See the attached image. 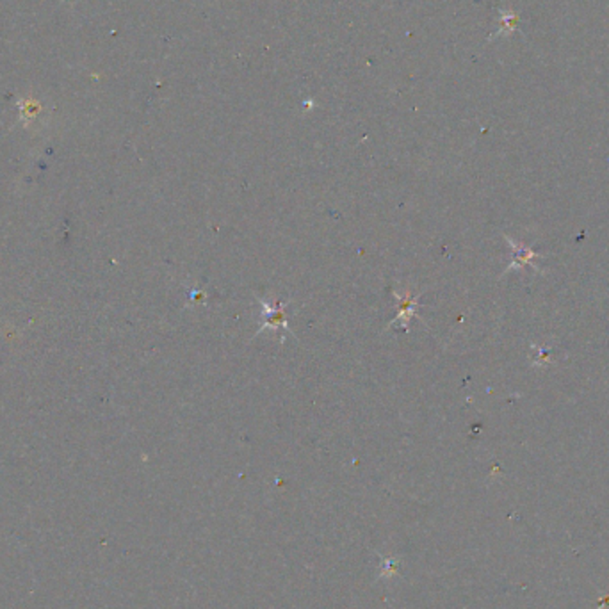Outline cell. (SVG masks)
I'll return each instance as SVG.
<instances>
[{
  "mask_svg": "<svg viewBox=\"0 0 609 609\" xmlns=\"http://www.w3.org/2000/svg\"><path fill=\"white\" fill-rule=\"evenodd\" d=\"M260 305H262V311L266 312L267 315V321L266 325L262 326V328H278V326H284V328H289L287 326V315H285L284 307L281 305H273V307H269L266 301H262L260 299Z\"/></svg>",
  "mask_w": 609,
  "mask_h": 609,
  "instance_id": "cell-1",
  "label": "cell"
}]
</instances>
